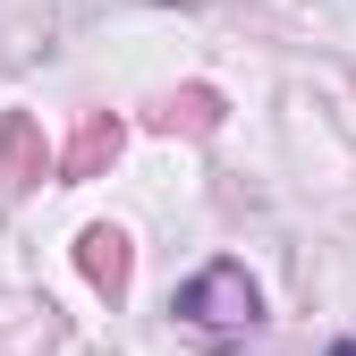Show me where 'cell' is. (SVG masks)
Segmentation results:
<instances>
[{
  "instance_id": "obj_1",
  "label": "cell",
  "mask_w": 356,
  "mask_h": 356,
  "mask_svg": "<svg viewBox=\"0 0 356 356\" xmlns=\"http://www.w3.org/2000/svg\"><path fill=\"white\" fill-rule=\"evenodd\" d=\"M170 314L195 323V331H254L263 323V289H254V272H246L238 254H220V263H204V272L178 280Z\"/></svg>"
},
{
  "instance_id": "obj_2",
  "label": "cell",
  "mask_w": 356,
  "mask_h": 356,
  "mask_svg": "<svg viewBox=\"0 0 356 356\" xmlns=\"http://www.w3.org/2000/svg\"><path fill=\"white\" fill-rule=\"evenodd\" d=\"M76 246H85V280H94L102 297H119L127 289V238L119 229H85Z\"/></svg>"
},
{
  "instance_id": "obj_3",
  "label": "cell",
  "mask_w": 356,
  "mask_h": 356,
  "mask_svg": "<svg viewBox=\"0 0 356 356\" xmlns=\"http://www.w3.org/2000/svg\"><path fill=\"white\" fill-rule=\"evenodd\" d=\"M102 153H119V127H111V119H94V127L76 136V161H68V178H85V170L102 161Z\"/></svg>"
},
{
  "instance_id": "obj_4",
  "label": "cell",
  "mask_w": 356,
  "mask_h": 356,
  "mask_svg": "<svg viewBox=\"0 0 356 356\" xmlns=\"http://www.w3.org/2000/svg\"><path fill=\"white\" fill-rule=\"evenodd\" d=\"M323 356H356V339H331V348H323Z\"/></svg>"
}]
</instances>
